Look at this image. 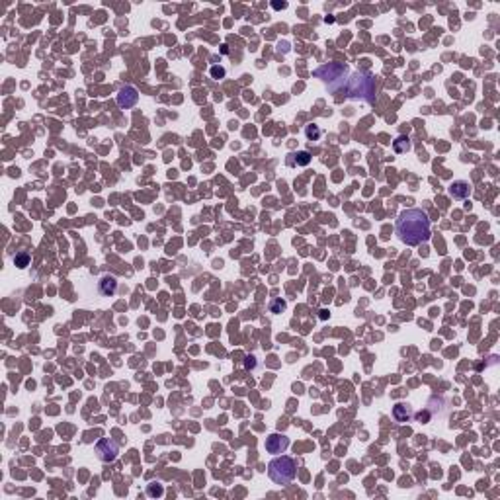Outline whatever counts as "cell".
Here are the masks:
<instances>
[{"instance_id":"5b68a950","label":"cell","mask_w":500,"mask_h":500,"mask_svg":"<svg viewBox=\"0 0 500 500\" xmlns=\"http://www.w3.org/2000/svg\"><path fill=\"white\" fill-rule=\"evenodd\" d=\"M118 453H119V446L114 440H109V438H102V440L96 443V455H98V459L104 461V463L116 461Z\"/></svg>"},{"instance_id":"e0dca14e","label":"cell","mask_w":500,"mask_h":500,"mask_svg":"<svg viewBox=\"0 0 500 500\" xmlns=\"http://www.w3.org/2000/svg\"><path fill=\"white\" fill-rule=\"evenodd\" d=\"M225 75H227V70L223 69V67H211V77L213 79H225Z\"/></svg>"},{"instance_id":"9a60e30c","label":"cell","mask_w":500,"mask_h":500,"mask_svg":"<svg viewBox=\"0 0 500 500\" xmlns=\"http://www.w3.org/2000/svg\"><path fill=\"white\" fill-rule=\"evenodd\" d=\"M149 496H162V492H164V489H162V485H158V483H155V485H149Z\"/></svg>"},{"instance_id":"4fadbf2b","label":"cell","mask_w":500,"mask_h":500,"mask_svg":"<svg viewBox=\"0 0 500 500\" xmlns=\"http://www.w3.org/2000/svg\"><path fill=\"white\" fill-rule=\"evenodd\" d=\"M291 157H295V160H291V164H297V166H307L311 162V155L307 151H299V153H295Z\"/></svg>"},{"instance_id":"3957f363","label":"cell","mask_w":500,"mask_h":500,"mask_svg":"<svg viewBox=\"0 0 500 500\" xmlns=\"http://www.w3.org/2000/svg\"><path fill=\"white\" fill-rule=\"evenodd\" d=\"M297 463L289 455H280L268 463V475L275 485H289L295 479Z\"/></svg>"},{"instance_id":"8992f818","label":"cell","mask_w":500,"mask_h":500,"mask_svg":"<svg viewBox=\"0 0 500 500\" xmlns=\"http://www.w3.org/2000/svg\"><path fill=\"white\" fill-rule=\"evenodd\" d=\"M289 448V438L285 434H270L266 438V451L268 453H284Z\"/></svg>"},{"instance_id":"ac0fdd59","label":"cell","mask_w":500,"mask_h":500,"mask_svg":"<svg viewBox=\"0 0 500 500\" xmlns=\"http://www.w3.org/2000/svg\"><path fill=\"white\" fill-rule=\"evenodd\" d=\"M272 6H274L275 10H280V8H285V6H287V4H285V2H282V4H280V2H274V4H272Z\"/></svg>"},{"instance_id":"2e32d148","label":"cell","mask_w":500,"mask_h":500,"mask_svg":"<svg viewBox=\"0 0 500 500\" xmlns=\"http://www.w3.org/2000/svg\"><path fill=\"white\" fill-rule=\"evenodd\" d=\"M270 311H272V313H282V311H285V301L275 299L274 303L270 305Z\"/></svg>"},{"instance_id":"d6986e66","label":"cell","mask_w":500,"mask_h":500,"mask_svg":"<svg viewBox=\"0 0 500 500\" xmlns=\"http://www.w3.org/2000/svg\"><path fill=\"white\" fill-rule=\"evenodd\" d=\"M254 365V358H246V367H252Z\"/></svg>"},{"instance_id":"7a4b0ae2","label":"cell","mask_w":500,"mask_h":500,"mask_svg":"<svg viewBox=\"0 0 500 500\" xmlns=\"http://www.w3.org/2000/svg\"><path fill=\"white\" fill-rule=\"evenodd\" d=\"M346 94L348 98L365 100L373 102L375 100V79L369 72H354L346 79Z\"/></svg>"},{"instance_id":"7c38bea8","label":"cell","mask_w":500,"mask_h":500,"mask_svg":"<svg viewBox=\"0 0 500 500\" xmlns=\"http://www.w3.org/2000/svg\"><path fill=\"white\" fill-rule=\"evenodd\" d=\"M321 135H323V131H321V127H319L317 123H309V125L305 127V137L309 139L311 143H313V141H319Z\"/></svg>"},{"instance_id":"5bb4252c","label":"cell","mask_w":500,"mask_h":500,"mask_svg":"<svg viewBox=\"0 0 500 500\" xmlns=\"http://www.w3.org/2000/svg\"><path fill=\"white\" fill-rule=\"evenodd\" d=\"M30 260H31V256L28 254V252H18V254L14 256V264L18 266V268H28V266H30Z\"/></svg>"},{"instance_id":"8fae6325","label":"cell","mask_w":500,"mask_h":500,"mask_svg":"<svg viewBox=\"0 0 500 500\" xmlns=\"http://www.w3.org/2000/svg\"><path fill=\"white\" fill-rule=\"evenodd\" d=\"M393 149H395V153H399V155L409 153V151L412 149V141L409 137L401 135V137H397L395 141H393Z\"/></svg>"},{"instance_id":"52a82bcc","label":"cell","mask_w":500,"mask_h":500,"mask_svg":"<svg viewBox=\"0 0 500 500\" xmlns=\"http://www.w3.org/2000/svg\"><path fill=\"white\" fill-rule=\"evenodd\" d=\"M139 100V92L135 86H123L118 92V106L119 108H133Z\"/></svg>"},{"instance_id":"30bf717a","label":"cell","mask_w":500,"mask_h":500,"mask_svg":"<svg viewBox=\"0 0 500 500\" xmlns=\"http://www.w3.org/2000/svg\"><path fill=\"white\" fill-rule=\"evenodd\" d=\"M98 289L102 295L112 297V295L118 291V280H116L114 275H104V277L98 282Z\"/></svg>"},{"instance_id":"6da1fadb","label":"cell","mask_w":500,"mask_h":500,"mask_svg":"<svg viewBox=\"0 0 500 500\" xmlns=\"http://www.w3.org/2000/svg\"><path fill=\"white\" fill-rule=\"evenodd\" d=\"M397 235L406 246H418L430 240V219L428 213L422 209H404L397 219Z\"/></svg>"},{"instance_id":"9c48e42d","label":"cell","mask_w":500,"mask_h":500,"mask_svg":"<svg viewBox=\"0 0 500 500\" xmlns=\"http://www.w3.org/2000/svg\"><path fill=\"white\" fill-rule=\"evenodd\" d=\"M412 416H414V412H412V409L409 406V404H404V402H397L395 406H393V418L397 422H401V424H404V422H411Z\"/></svg>"},{"instance_id":"ba28073f","label":"cell","mask_w":500,"mask_h":500,"mask_svg":"<svg viewBox=\"0 0 500 500\" xmlns=\"http://www.w3.org/2000/svg\"><path fill=\"white\" fill-rule=\"evenodd\" d=\"M448 192H450V196L453 199H467L471 196V184L465 182V180H457V182L451 184Z\"/></svg>"},{"instance_id":"277c9868","label":"cell","mask_w":500,"mask_h":500,"mask_svg":"<svg viewBox=\"0 0 500 500\" xmlns=\"http://www.w3.org/2000/svg\"><path fill=\"white\" fill-rule=\"evenodd\" d=\"M348 75H350V69L346 65H340V63H328V65H323L314 70V77L328 82L330 86L334 82H346Z\"/></svg>"}]
</instances>
